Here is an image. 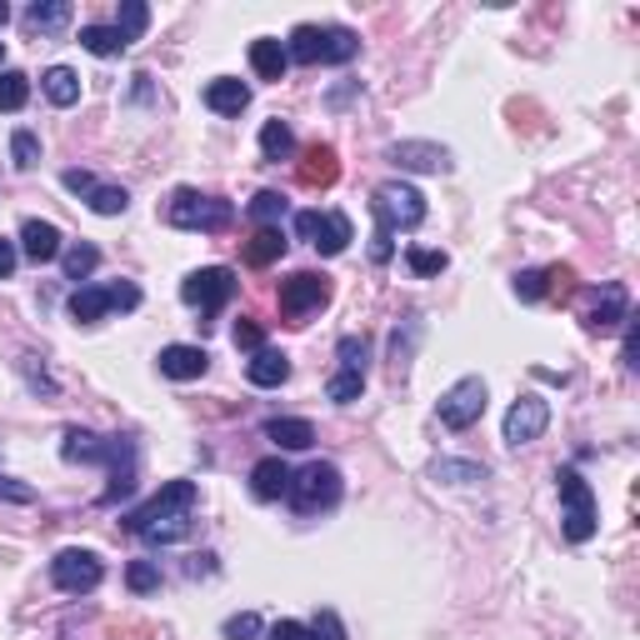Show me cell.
I'll return each mask as SVG.
<instances>
[{
	"mask_svg": "<svg viewBox=\"0 0 640 640\" xmlns=\"http://www.w3.org/2000/svg\"><path fill=\"white\" fill-rule=\"evenodd\" d=\"M60 461L71 465H106L110 486L100 496V506H116L135 490V440L131 436H95V430L71 426L66 440H60Z\"/></svg>",
	"mask_w": 640,
	"mask_h": 640,
	"instance_id": "cell-1",
	"label": "cell"
},
{
	"mask_svg": "<svg viewBox=\"0 0 640 640\" xmlns=\"http://www.w3.org/2000/svg\"><path fill=\"white\" fill-rule=\"evenodd\" d=\"M195 500H201L195 481H170V486H161L145 506H135L131 515H126V525L141 535L145 546H176V541H186L190 535Z\"/></svg>",
	"mask_w": 640,
	"mask_h": 640,
	"instance_id": "cell-2",
	"label": "cell"
},
{
	"mask_svg": "<svg viewBox=\"0 0 640 640\" xmlns=\"http://www.w3.org/2000/svg\"><path fill=\"white\" fill-rule=\"evenodd\" d=\"M285 56L300 66H345L360 56V36L351 25H296Z\"/></svg>",
	"mask_w": 640,
	"mask_h": 640,
	"instance_id": "cell-3",
	"label": "cell"
},
{
	"mask_svg": "<svg viewBox=\"0 0 640 640\" xmlns=\"http://www.w3.org/2000/svg\"><path fill=\"white\" fill-rule=\"evenodd\" d=\"M166 221L176 230H201V236H215V230H226L236 221V205L226 195H201V190L180 186L176 195L166 201Z\"/></svg>",
	"mask_w": 640,
	"mask_h": 640,
	"instance_id": "cell-4",
	"label": "cell"
},
{
	"mask_svg": "<svg viewBox=\"0 0 640 640\" xmlns=\"http://www.w3.org/2000/svg\"><path fill=\"white\" fill-rule=\"evenodd\" d=\"M556 490H560V531H566L570 546H585L601 525V510H595V490L591 481H581V471H556Z\"/></svg>",
	"mask_w": 640,
	"mask_h": 640,
	"instance_id": "cell-5",
	"label": "cell"
},
{
	"mask_svg": "<svg viewBox=\"0 0 640 640\" xmlns=\"http://www.w3.org/2000/svg\"><path fill=\"white\" fill-rule=\"evenodd\" d=\"M285 500L300 510V515H316V510H331L341 500V465L331 461H310L306 471H291V490Z\"/></svg>",
	"mask_w": 640,
	"mask_h": 640,
	"instance_id": "cell-6",
	"label": "cell"
},
{
	"mask_svg": "<svg viewBox=\"0 0 640 640\" xmlns=\"http://www.w3.org/2000/svg\"><path fill=\"white\" fill-rule=\"evenodd\" d=\"M370 211H376V226L395 236V230H415L426 221V195L415 186H405V180H386L370 195Z\"/></svg>",
	"mask_w": 640,
	"mask_h": 640,
	"instance_id": "cell-7",
	"label": "cell"
},
{
	"mask_svg": "<svg viewBox=\"0 0 640 640\" xmlns=\"http://www.w3.org/2000/svg\"><path fill=\"white\" fill-rule=\"evenodd\" d=\"M141 306V285L135 281H116V285H75L71 296V320L75 325H95L110 310H135Z\"/></svg>",
	"mask_w": 640,
	"mask_h": 640,
	"instance_id": "cell-8",
	"label": "cell"
},
{
	"mask_svg": "<svg viewBox=\"0 0 640 640\" xmlns=\"http://www.w3.org/2000/svg\"><path fill=\"white\" fill-rule=\"evenodd\" d=\"M230 296H236V271H226V265H205V271H190L180 281V300L201 310V325H211V316H221Z\"/></svg>",
	"mask_w": 640,
	"mask_h": 640,
	"instance_id": "cell-9",
	"label": "cell"
},
{
	"mask_svg": "<svg viewBox=\"0 0 640 640\" xmlns=\"http://www.w3.org/2000/svg\"><path fill=\"white\" fill-rule=\"evenodd\" d=\"M486 401H490L486 380H481V376H461L451 391L440 395V405H436L440 426H446V430H471L475 420L486 415Z\"/></svg>",
	"mask_w": 640,
	"mask_h": 640,
	"instance_id": "cell-10",
	"label": "cell"
},
{
	"mask_svg": "<svg viewBox=\"0 0 640 640\" xmlns=\"http://www.w3.org/2000/svg\"><path fill=\"white\" fill-rule=\"evenodd\" d=\"M106 581V566H100V556L95 550H60L56 560H50V585L66 595H91L95 585Z\"/></svg>",
	"mask_w": 640,
	"mask_h": 640,
	"instance_id": "cell-11",
	"label": "cell"
},
{
	"mask_svg": "<svg viewBox=\"0 0 640 640\" xmlns=\"http://www.w3.org/2000/svg\"><path fill=\"white\" fill-rule=\"evenodd\" d=\"M296 236L310 240L320 256H341L356 240V230H351V215L341 211H296Z\"/></svg>",
	"mask_w": 640,
	"mask_h": 640,
	"instance_id": "cell-12",
	"label": "cell"
},
{
	"mask_svg": "<svg viewBox=\"0 0 640 640\" xmlns=\"http://www.w3.org/2000/svg\"><path fill=\"white\" fill-rule=\"evenodd\" d=\"M320 306H331V275L296 271L281 281V316L285 320H306V316H316Z\"/></svg>",
	"mask_w": 640,
	"mask_h": 640,
	"instance_id": "cell-13",
	"label": "cell"
},
{
	"mask_svg": "<svg viewBox=\"0 0 640 640\" xmlns=\"http://www.w3.org/2000/svg\"><path fill=\"white\" fill-rule=\"evenodd\" d=\"M550 426V401H541V395H521V401L506 411V426H500V436H506L510 451H521V446H531V440H541Z\"/></svg>",
	"mask_w": 640,
	"mask_h": 640,
	"instance_id": "cell-14",
	"label": "cell"
},
{
	"mask_svg": "<svg viewBox=\"0 0 640 640\" xmlns=\"http://www.w3.org/2000/svg\"><path fill=\"white\" fill-rule=\"evenodd\" d=\"M386 161L401 170H415V176H446V170L455 166L451 151L436 141H395L391 151H386Z\"/></svg>",
	"mask_w": 640,
	"mask_h": 640,
	"instance_id": "cell-15",
	"label": "cell"
},
{
	"mask_svg": "<svg viewBox=\"0 0 640 640\" xmlns=\"http://www.w3.org/2000/svg\"><path fill=\"white\" fill-rule=\"evenodd\" d=\"M620 320H630V291L620 281H605L601 291H591V306H585V331H616Z\"/></svg>",
	"mask_w": 640,
	"mask_h": 640,
	"instance_id": "cell-16",
	"label": "cell"
},
{
	"mask_svg": "<svg viewBox=\"0 0 640 640\" xmlns=\"http://www.w3.org/2000/svg\"><path fill=\"white\" fill-rule=\"evenodd\" d=\"M60 250H66V236H60L50 221H25V226H21V256H25V261L46 265V261H56Z\"/></svg>",
	"mask_w": 640,
	"mask_h": 640,
	"instance_id": "cell-17",
	"label": "cell"
},
{
	"mask_svg": "<svg viewBox=\"0 0 640 640\" xmlns=\"http://www.w3.org/2000/svg\"><path fill=\"white\" fill-rule=\"evenodd\" d=\"M246 380L250 386H261V391H275V386L291 380V356L275 351V345H261V351L246 360Z\"/></svg>",
	"mask_w": 640,
	"mask_h": 640,
	"instance_id": "cell-18",
	"label": "cell"
},
{
	"mask_svg": "<svg viewBox=\"0 0 640 640\" xmlns=\"http://www.w3.org/2000/svg\"><path fill=\"white\" fill-rule=\"evenodd\" d=\"M155 360H161V376H170V380H201L211 370V356H205L201 345H166Z\"/></svg>",
	"mask_w": 640,
	"mask_h": 640,
	"instance_id": "cell-19",
	"label": "cell"
},
{
	"mask_svg": "<svg viewBox=\"0 0 640 640\" xmlns=\"http://www.w3.org/2000/svg\"><path fill=\"white\" fill-rule=\"evenodd\" d=\"M291 490V465L281 455H265V461L250 465V496L256 500H281Z\"/></svg>",
	"mask_w": 640,
	"mask_h": 640,
	"instance_id": "cell-20",
	"label": "cell"
},
{
	"mask_svg": "<svg viewBox=\"0 0 640 640\" xmlns=\"http://www.w3.org/2000/svg\"><path fill=\"white\" fill-rule=\"evenodd\" d=\"M205 106H211L215 116H240V110L250 106V85L236 81V75H215V81L205 85Z\"/></svg>",
	"mask_w": 640,
	"mask_h": 640,
	"instance_id": "cell-21",
	"label": "cell"
},
{
	"mask_svg": "<svg viewBox=\"0 0 640 640\" xmlns=\"http://www.w3.org/2000/svg\"><path fill=\"white\" fill-rule=\"evenodd\" d=\"M265 440H275L281 451H310L316 446V426L300 420V415H275V420H265Z\"/></svg>",
	"mask_w": 640,
	"mask_h": 640,
	"instance_id": "cell-22",
	"label": "cell"
},
{
	"mask_svg": "<svg viewBox=\"0 0 640 640\" xmlns=\"http://www.w3.org/2000/svg\"><path fill=\"white\" fill-rule=\"evenodd\" d=\"M335 176H341V161H335V145H310L306 151V161H300V186H310V190H325V186H335Z\"/></svg>",
	"mask_w": 640,
	"mask_h": 640,
	"instance_id": "cell-23",
	"label": "cell"
},
{
	"mask_svg": "<svg viewBox=\"0 0 640 640\" xmlns=\"http://www.w3.org/2000/svg\"><path fill=\"white\" fill-rule=\"evenodd\" d=\"M250 71L261 75V81H281V75L291 71V56H285L281 40H271V36L250 40Z\"/></svg>",
	"mask_w": 640,
	"mask_h": 640,
	"instance_id": "cell-24",
	"label": "cell"
},
{
	"mask_svg": "<svg viewBox=\"0 0 640 640\" xmlns=\"http://www.w3.org/2000/svg\"><path fill=\"white\" fill-rule=\"evenodd\" d=\"M66 25H71V0H36L25 11V31H36V36H56Z\"/></svg>",
	"mask_w": 640,
	"mask_h": 640,
	"instance_id": "cell-25",
	"label": "cell"
},
{
	"mask_svg": "<svg viewBox=\"0 0 640 640\" xmlns=\"http://www.w3.org/2000/svg\"><path fill=\"white\" fill-rule=\"evenodd\" d=\"M40 91H46V100H50V106L71 110L75 100H81V75H75L71 66H50V71L40 75Z\"/></svg>",
	"mask_w": 640,
	"mask_h": 640,
	"instance_id": "cell-26",
	"label": "cell"
},
{
	"mask_svg": "<svg viewBox=\"0 0 640 640\" xmlns=\"http://www.w3.org/2000/svg\"><path fill=\"white\" fill-rule=\"evenodd\" d=\"M95 265H100V250H95L91 240H75V246L60 250V271H66V281H75V285L91 281Z\"/></svg>",
	"mask_w": 640,
	"mask_h": 640,
	"instance_id": "cell-27",
	"label": "cell"
},
{
	"mask_svg": "<svg viewBox=\"0 0 640 640\" xmlns=\"http://www.w3.org/2000/svg\"><path fill=\"white\" fill-rule=\"evenodd\" d=\"M285 256V236H281V226H261L256 236L246 240V261L250 265H275Z\"/></svg>",
	"mask_w": 640,
	"mask_h": 640,
	"instance_id": "cell-28",
	"label": "cell"
},
{
	"mask_svg": "<svg viewBox=\"0 0 640 640\" xmlns=\"http://www.w3.org/2000/svg\"><path fill=\"white\" fill-rule=\"evenodd\" d=\"M261 155L265 161H291L296 155V131L285 120H265L261 126Z\"/></svg>",
	"mask_w": 640,
	"mask_h": 640,
	"instance_id": "cell-29",
	"label": "cell"
},
{
	"mask_svg": "<svg viewBox=\"0 0 640 640\" xmlns=\"http://www.w3.org/2000/svg\"><path fill=\"white\" fill-rule=\"evenodd\" d=\"M430 481H440V486H475V481H486V465H475V461H436V465H430Z\"/></svg>",
	"mask_w": 640,
	"mask_h": 640,
	"instance_id": "cell-30",
	"label": "cell"
},
{
	"mask_svg": "<svg viewBox=\"0 0 640 640\" xmlns=\"http://www.w3.org/2000/svg\"><path fill=\"white\" fill-rule=\"evenodd\" d=\"M145 25H151V5H145V0H120L116 31H120V40H126V46L145 36Z\"/></svg>",
	"mask_w": 640,
	"mask_h": 640,
	"instance_id": "cell-31",
	"label": "cell"
},
{
	"mask_svg": "<svg viewBox=\"0 0 640 640\" xmlns=\"http://www.w3.org/2000/svg\"><path fill=\"white\" fill-rule=\"evenodd\" d=\"M81 46L91 50V56H120L126 50V40H120V31L116 25H81Z\"/></svg>",
	"mask_w": 640,
	"mask_h": 640,
	"instance_id": "cell-32",
	"label": "cell"
},
{
	"mask_svg": "<svg viewBox=\"0 0 640 640\" xmlns=\"http://www.w3.org/2000/svg\"><path fill=\"white\" fill-rule=\"evenodd\" d=\"M85 205H91L95 215H126V205H131V190H126V186H100V180H95L91 195H85Z\"/></svg>",
	"mask_w": 640,
	"mask_h": 640,
	"instance_id": "cell-33",
	"label": "cell"
},
{
	"mask_svg": "<svg viewBox=\"0 0 640 640\" xmlns=\"http://www.w3.org/2000/svg\"><path fill=\"white\" fill-rule=\"evenodd\" d=\"M25 100H31V75L25 71H0V110H25Z\"/></svg>",
	"mask_w": 640,
	"mask_h": 640,
	"instance_id": "cell-34",
	"label": "cell"
},
{
	"mask_svg": "<svg viewBox=\"0 0 640 640\" xmlns=\"http://www.w3.org/2000/svg\"><path fill=\"white\" fill-rule=\"evenodd\" d=\"M360 391H366V376H360V370H335V376L325 380V395H331L335 405L360 401Z\"/></svg>",
	"mask_w": 640,
	"mask_h": 640,
	"instance_id": "cell-35",
	"label": "cell"
},
{
	"mask_svg": "<svg viewBox=\"0 0 640 640\" xmlns=\"http://www.w3.org/2000/svg\"><path fill=\"white\" fill-rule=\"evenodd\" d=\"M126 585H131L135 595L161 591V566H155V560H131V566H126Z\"/></svg>",
	"mask_w": 640,
	"mask_h": 640,
	"instance_id": "cell-36",
	"label": "cell"
},
{
	"mask_svg": "<svg viewBox=\"0 0 640 640\" xmlns=\"http://www.w3.org/2000/svg\"><path fill=\"white\" fill-rule=\"evenodd\" d=\"M281 215H285L281 190H261V195L250 201V221H261V226H281Z\"/></svg>",
	"mask_w": 640,
	"mask_h": 640,
	"instance_id": "cell-37",
	"label": "cell"
},
{
	"mask_svg": "<svg viewBox=\"0 0 640 640\" xmlns=\"http://www.w3.org/2000/svg\"><path fill=\"white\" fill-rule=\"evenodd\" d=\"M405 265H411L415 275H440V271H446V265H451V256H446V250L411 246V250H405Z\"/></svg>",
	"mask_w": 640,
	"mask_h": 640,
	"instance_id": "cell-38",
	"label": "cell"
},
{
	"mask_svg": "<svg viewBox=\"0 0 640 640\" xmlns=\"http://www.w3.org/2000/svg\"><path fill=\"white\" fill-rule=\"evenodd\" d=\"M11 161H15V170H36V166H40V141H36V131H15V135H11Z\"/></svg>",
	"mask_w": 640,
	"mask_h": 640,
	"instance_id": "cell-39",
	"label": "cell"
},
{
	"mask_svg": "<svg viewBox=\"0 0 640 640\" xmlns=\"http://www.w3.org/2000/svg\"><path fill=\"white\" fill-rule=\"evenodd\" d=\"M560 271H521L515 275V296L521 300H546V291H550V281H556Z\"/></svg>",
	"mask_w": 640,
	"mask_h": 640,
	"instance_id": "cell-40",
	"label": "cell"
},
{
	"mask_svg": "<svg viewBox=\"0 0 640 640\" xmlns=\"http://www.w3.org/2000/svg\"><path fill=\"white\" fill-rule=\"evenodd\" d=\"M335 356H341V370H360V376H366V341H360V335H341Z\"/></svg>",
	"mask_w": 640,
	"mask_h": 640,
	"instance_id": "cell-41",
	"label": "cell"
},
{
	"mask_svg": "<svg viewBox=\"0 0 640 640\" xmlns=\"http://www.w3.org/2000/svg\"><path fill=\"white\" fill-rule=\"evenodd\" d=\"M221 636H226V640H256V636H261V616H256V611H246V616H230L226 626H221Z\"/></svg>",
	"mask_w": 640,
	"mask_h": 640,
	"instance_id": "cell-42",
	"label": "cell"
},
{
	"mask_svg": "<svg viewBox=\"0 0 640 640\" xmlns=\"http://www.w3.org/2000/svg\"><path fill=\"white\" fill-rule=\"evenodd\" d=\"M0 500H11V506H31L36 500V486H25L15 475H0Z\"/></svg>",
	"mask_w": 640,
	"mask_h": 640,
	"instance_id": "cell-43",
	"label": "cell"
},
{
	"mask_svg": "<svg viewBox=\"0 0 640 640\" xmlns=\"http://www.w3.org/2000/svg\"><path fill=\"white\" fill-rule=\"evenodd\" d=\"M310 636H316V640H345L341 616H335V611H320V616L310 620Z\"/></svg>",
	"mask_w": 640,
	"mask_h": 640,
	"instance_id": "cell-44",
	"label": "cell"
},
{
	"mask_svg": "<svg viewBox=\"0 0 640 640\" xmlns=\"http://www.w3.org/2000/svg\"><path fill=\"white\" fill-rule=\"evenodd\" d=\"M261 345H265L261 325H256V320H236V351H250V356H256Z\"/></svg>",
	"mask_w": 640,
	"mask_h": 640,
	"instance_id": "cell-45",
	"label": "cell"
},
{
	"mask_svg": "<svg viewBox=\"0 0 640 640\" xmlns=\"http://www.w3.org/2000/svg\"><path fill=\"white\" fill-rule=\"evenodd\" d=\"M21 370H25V380H31V391H46V395H56V380L46 376V366L36 370V356H21Z\"/></svg>",
	"mask_w": 640,
	"mask_h": 640,
	"instance_id": "cell-46",
	"label": "cell"
},
{
	"mask_svg": "<svg viewBox=\"0 0 640 640\" xmlns=\"http://www.w3.org/2000/svg\"><path fill=\"white\" fill-rule=\"evenodd\" d=\"M391 256H395V236H391V230H380V226H376V236H370V261L386 265Z\"/></svg>",
	"mask_w": 640,
	"mask_h": 640,
	"instance_id": "cell-47",
	"label": "cell"
},
{
	"mask_svg": "<svg viewBox=\"0 0 640 640\" xmlns=\"http://www.w3.org/2000/svg\"><path fill=\"white\" fill-rule=\"evenodd\" d=\"M60 186L85 201V195H91V186H95V176H91V170H66V176H60Z\"/></svg>",
	"mask_w": 640,
	"mask_h": 640,
	"instance_id": "cell-48",
	"label": "cell"
},
{
	"mask_svg": "<svg viewBox=\"0 0 640 640\" xmlns=\"http://www.w3.org/2000/svg\"><path fill=\"white\" fill-rule=\"evenodd\" d=\"M271 640H316V636H310V626H300V620H275Z\"/></svg>",
	"mask_w": 640,
	"mask_h": 640,
	"instance_id": "cell-49",
	"label": "cell"
},
{
	"mask_svg": "<svg viewBox=\"0 0 640 640\" xmlns=\"http://www.w3.org/2000/svg\"><path fill=\"white\" fill-rule=\"evenodd\" d=\"M15 261H21V246L0 236V281H11V275H15Z\"/></svg>",
	"mask_w": 640,
	"mask_h": 640,
	"instance_id": "cell-50",
	"label": "cell"
},
{
	"mask_svg": "<svg viewBox=\"0 0 640 640\" xmlns=\"http://www.w3.org/2000/svg\"><path fill=\"white\" fill-rule=\"evenodd\" d=\"M5 21H11V5H5V0H0V31H5Z\"/></svg>",
	"mask_w": 640,
	"mask_h": 640,
	"instance_id": "cell-51",
	"label": "cell"
},
{
	"mask_svg": "<svg viewBox=\"0 0 640 640\" xmlns=\"http://www.w3.org/2000/svg\"><path fill=\"white\" fill-rule=\"evenodd\" d=\"M0 60H5V40H0Z\"/></svg>",
	"mask_w": 640,
	"mask_h": 640,
	"instance_id": "cell-52",
	"label": "cell"
}]
</instances>
